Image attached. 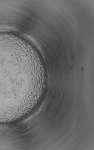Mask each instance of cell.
I'll return each instance as SVG.
<instances>
[{"mask_svg": "<svg viewBox=\"0 0 94 150\" xmlns=\"http://www.w3.org/2000/svg\"><path fill=\"white\" fill-rule=\"evenodd\" d=\"M16 60L9 56L0 55L1 114L11 112L18 106L19 97H21L19 95L23 96L19 91L23 93L24 87L28 85V71H19Z\"/></svg>", "mask_w": 94, "mask_h": 150, "instance_id": "obj_1", "label": "cell"}]
</instances>
